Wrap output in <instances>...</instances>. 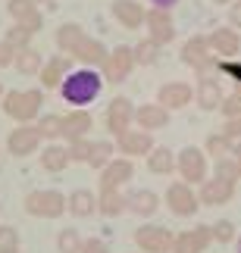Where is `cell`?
Masks as SVG:
<instances>
[{
    "label": "cell",
    "instance_id": "836d02e7",
    "mask_svg": "<svg viewBox=\"0 0 241 253\" xmlns=\"http://www.w3.org/2000/svg\"><path fill=\"white\" fill-rule=\"evenodd\" d=\"M35 125H38V131H41L44 141H63V116L47 113V116H41Z\"/></svg>",
    "mask_w": 241,
    "mask_h": 253
},
{
    "label": "cell",
    "instance_id": "52a82bcc",
    "mask_svg": "<svg viewBox=\"0 0 241 253\" xmlns=\"http://www.w3.org/2000/svg\"><path fill=\"white\" fill-rule=\"evenodd\" d=\"M135 244H138L141 253H169L172 244H176V235L163 225H141L135 231Z\"/></svg>",
    "mask_w": 241,
    "mask_h": 253
},
{
    "label": "cell",
    "instance_id": "4316f807",
    "mask_svg": "<svg viewBox=\"0 0 241 253\" xmlns=\"http://www.w3.org/2000/svg\"><path fill=\"white\" fill-rule=\"evenodd\" d=\"M125 210H129V203H125V194L119 188H100V194H97V212H103L107 219H113V216H122Z\"/></svg>",
    "mask_w": 241,
    "mask_h": 253
},
{
    "label": "cell",
    "instance_id": "ee69618b",
    "mask_svg": "<svg viewBox=\"0 0 241 253\" xmlns=\"http://www.w3.org/2000/svg\"><path fill=\"white\" fill-rule=\"evenodd\" d=\"M232 141H241V116H232V119H226V128H223Z\"/></svg>",
    "mask_w": 241,
    "mask_h": 253
},
{
    "label": "cell",
    "instance_id": "30bf717a",
    "mask_svg": "<svg viewBox=\"0 0 241 253\" xmlns=\"http://www.w3.org/2000/svg\"><path fill=\"white\" fill-rule=\"evenodd\" d=\"M213 56L216 53L210 50V41L204 35H194L182 44V63L191 66V69H197V72H207L210 66H213Z\"/></svg>",
    "mask_w": 241,
    "mask_h": 253
},
{
    "label": "cell",
    "instance_id": "277c9868",
    "mask_svg": "<svg viewBox=\"0 0 241 253\" xmlns=\"http://www.w3.org/2000/svg\"><path fill=\"white\" fill-rule=\"evenodd\" d=\"M176 172L185 184H204L207 181V153L200 147H182L176 153Z\"/></svg>",
    "mask_w": 241,
    "mask_h": 253
},
{
    "label": "cell",
    "instance_id": "d590c367",
    "mask_svg": "<svg viewBox=\"0 0 241 253\" xmlns=\"http://www.w3.org/2000/svg\"><path fill=\"white\" fill-rule=\"evenodd\" d=\"M132 50H135V63H138V66H153L160 60V44H153L150 38H144V41L135 44Z\"/></svg>",
    "mask_w": 241,
    "mask_h": 253
},
{
    "label": "cell",
    "instance_id": "7dc6e473",
    "mask_svg": "<svg viewBox=\"0 0 241 253\" xmlns=\"http://www.w3.org/2000/svg\"><path fill=\"white\" fill-rule=\"evenodd\" d=\"M232 160L238 166V178H241V141H235V150H232Z\"/></svg>",
    "mask_w": 241,
    "mask_h": 253
},
{
    "label": "cell",
    "instance_id": "d6986e66",
    "mask_svg": "<svg viewBox=\"0 0 241 253\" xmlns=\"http://www.w3.org/2000/svg\"><path fill=\"white\" fill-rule=\"evenodd\" d=\"M207 41H210V50L216 56H223V60H232V56L241 53V38H238L235 28H216Z\"/></svg>",
    "mask_w": 241,
    "mask_h": 253
},
{
    "label": "cell",
    "instance_id": "681fc988",
    "mask_svg": "<svg viewBox=\"0 0 241 253\" xmlns=\"http://www.w3.org/2000/svg\"><path fill=\"white\" fill-rule=\"evenodd\" d=\"M213 3H232V0H213Z\"/></svg>",
    "mask_w": 241,
    "mask_h": 253
},
{
    "label": "cell",
    "instance_id": "74e56055",
    "mask_svg": "<svg viewBox=\"0 0 241 253\" xmlns=\"http://www.w3.org/2000/svg\"><path fill=\"white\" fill-rule=\"evenodd\" d=\"M210 231H213V241H219V244H232L235 241V225L229 219H219L210 225Z\"/></svg>",
    "mask_w": 241,
    "mask_h": 253
},
{
    "label": "cell",
    "instance_id": "d6a6232c",
    "mask_svg": "<svg viewBox=\"0 0 241 253\" xmlns=\"http://www.w3.org/2000/svg\"><path fill=\"white\" fill-rule=\"evenodd\" d=\"M232 150H235V141L229 138L226 131H219V134H210V138H207V147H204V153H207V157H213V160L232 157Z\"/></svg>",
    "mask_w": 241,
    "mask_h": 253
},
{
    "label": "cell",
    "instance_id": "ac0fdd59",
    "mask_svg": "<svg viewBox=\"0 0 241 253\" xmlns=\"http://www.w3.org/2000/svg\"><path fill=\"white\" fill-rule=\"evenodd\" d=\"M38 0H9L6 3V13L16 19V22H22L25 28H32V32H41V25H44V16H41V9L35 6Z\"/></svg>",
    "mask_w": 241,
    "mask_h": 253
},
{
    "label": "cell",
    "instance_id": "83f0119b",
    "mask_svg": "<svg viewBox=\"0 0 241 253\" xmlns=\"http://www.w3.org/2000/svg\"><path fill=\"white\" fill-rule=\"evenodd\" d=\"M194 97H197V106H200V110H219L226 94H223V87H219L216 79H200Z\"/></svg>",
    "mask_w": 241,
    "mask_h": 253
},
{
    "label": "cell",
    "instance_id": "603a6c76",
    "mask_svg": "<svg viewBox=\"0 0 241 253\" xmlns=\"http://www.w3.org/2000/svg\"><path fill=\"white\" fill-rule=\"evenodd\" d=\"M72 72V63H69V56H53V60H47L41 66V72H38V79H41L44 87H60L63 79Z\"/></svg>",
    "mask_w": 241,
    "mask_h": 253
},
{
    "label": "cell",
    "instance_id": "4dcf8cb0",
    "mask_svg": "<svg viewBox=\"0 0 241 253\" xmlns=\"http://www.w3.org/2000/svg\"><path fill=\"white\" fill-rule=\"evenodd\" d=\"M116 153V141H91V153H88V166L91 169H103Z\"/></svg>",
    "mask_w": 241,
    "mask_h": 253
},
{
    "label": "cell",
    "instance_id": "7402d4cb",
    "mask_svg": "<svg viewBox=\"0 0 241 253\" xmlns=\"http://www.w3.org/2000/svg\"><path fill=\"white\" fill-rule=\"evenodd\" d=\"M113 16L122 28H141L147 19V9L138 0H113Z\"/></svg>",
    "mask_w": 241,
    "mask_h": 253
},
{
    "label": "cell",
    "instance_id": "f6af8a7d",
    "mask_svg": "<svg viewBox=\"0 0 241 253\" xmlns=\"http://www.w3.org/2000/svg\"><path fill=\"white\" fill-rule=\"evenodd\" d=\"M229 25L241 28V0H232V3H229Z\"/></svg>",
    "mask_w": 241,
    "mask_h": 253
},
{
    "label": "cell",
    "instance_id": "3957f363",
    "mask_svg": "<svg viewBox=\"0 0 241 253\" xmlns=\"http://www.w3.org/2000/svg\"><path fill=\"white\" fill-rule=\"evenodd\" d=\"M25 212L35 219H60L66 212V194L53 188H38L25 194Z\"/></svg>",
    "mask_w": 241,
    "mask_h": 253
},
{
    "label": "cell",
    "instance_id": "5b68a950",
    "mask_svg": "<svg viewBox=\"0 0 241 253\" xmlns=\"http://www.w3.org/2000/svg\"><path fill=\"white\" fill-rule=\"evenodd\" d=\"M166 207H169L172 216L191 219L200 210V197L194 194V184H185V181L169 184V188H166Z\"/></svg>",
    "mask_w": 241,
    "mask_h": 253
},
{
    "label": "cell",
    "instance_id": "d4e9b609",
    "mask_svg": "<svg viewBox=\"0 0 241 253\" xmlns=\"http://www.w3.org/2000/svg\"><path fill=\"white\" fill-rule=\"evenodd\" d=\"M72 56L94 69V66H103V60H107V47H103L97 38H88V35H85V38H82V44L72 50Z\"/></svg>",
    "mask_w": 241,
    "mask_h": 253
},
{
    "label": "cell",
    "instance_id": "5bb4252c",
    "mask_svg": "<svg viewBox=\"0 0 241 253\" xmlns=\"http://www.w3.org/2000/svg\"><path fill=\"white\" fill-rule=\"evenodd\" d=\"M144 25H147V38L153 44H169L172 38H176V22H172L169 9H147V19H144Z\"/></svg>",
    "mask_w": 241,
    "mask_h": 253
},
{
    "label": "cell",
    "instance_id": "8d00e7d4",
    "mask_svg": "<svg viewBox=\"0 0 241 253\" xmlns=\"http://www.w3.org/2000/svg\"><path fill=\"white\" fill-rule=\"evenodd\" d=\"M56 250H60V253H79L82 250L79 228H63L60 235H56Z\"/></svg>",
    "mask_w": 241,
    "mask_h": 253
},
{
    "label": "cell",
    "instance_id": "60d3db41",
    "mask_svg": "<svg viewBox=\"0 0 241 253\" xmlns=\"http://www.w3.org/2000/svg\"><path fill=\"white\" fill-rule=\"evenodd\" d=\"M88 153H91V141L88 138L69 141V160L72 163H88Z\"/></svg>",
    "mask_w": 241,
    "mask_h": 253
},
{
    "label": "cell",
    "instance_id": "4fadbf2b",
    "mask_svg": "<svg viewBox=\"0 0 241 253\" xmlns=\"http://www.w3.org/2000/svg\"><path fill=\"white\" fill-rule=\"evenodd\" d=\"M135 178V160L129 157H113L107 166L100 169V188H125Z\"/></svg>",
    "mask_w": 241,
    "mask_h": 253
},
{
    "label": "cell",
    "instance_id": "ba28073f",
    "mask_svg": "<svg viewBox=\"0 0 241 253\" xmlns=\"http://www.w3.org/2000/svg\"><path fill=\"white\" fill-rule=\"evenodd\" d=\"M135 50L132 47H116V50H110L107 53V60H103V79H107L110 84H119V82H125L132 75V69H135Z\"/></svg>",
    "mask_w": 241,
    "mask_h": 253
},
{
    "label": "cell",
    "instance_id": "8992f818",
    "mask_svg": "<svg viewBox=\"0 0 241 253\" xmlns=\"http://www.w3.org/2000/svg\"><path fill=\"white\" fill-rule=\"evenodd\" d=\"M41 131H38V125L35 122H22L19 128L9 131V138H6V150H9V157H32V153L41 150Z\"/></svg>",
    "mask_w": 241,
    "mask_h": 253
},
{
    "label": "cell",
    "instance_id": "bcb514c9",
    "mask_svg": "<svg viewBox=\"0 0 241 253\" xmlns=\"http://www.w3.org/2000/svg\"><path fill=\"white\" fill-rule=\"evenodd\" d=\"M13 60H16V50H13V47H6L3 41H0V66H9Z\"/></svg>",
    "mask_w": 241,
    "mask_h": 253
},
{
    "label": "cell",
    "instance_id": "f546056e",
    "mask_svg": "<svg viewBox=\"0 0 241 253\" xmlns=\"http://www.w3.org/2000/svg\"><path fill=\"white\" fill-rule=\"evenodd\" d=\"M82 38H85V32H82V25H75V22H66L63 28H56V47H60L63 53H72L75 47L82 44Z\"/></svg>",
    "mask_w": 241,
    "mask_h": 253
},
{
    "label": "cell",
    "instance_id": "816d5d0a",
    "mask_svg": "<svg viewBox=\"0 0 241 253\" xmlns=\"http://www.w3.org/2000/svg\"><path fill=\"white\" fill-rule=\"evenodd\" d=\"M238 253H241V235H238Z\"/></svg>",
    "mask_w": 241,
    "mask_h": 253
},
{
    "label": "cell",
    "instance_id": "9c48e42d",
    "mask_svg": "<svg viewBox=\"0 0 241 253\" xmlns=\"http://www.w3.org/2000/svg\"><path fill=\"white\" fill-rule=\"evenodd\" d=\"M132 119H135V106L129 97H113L107 103V116H103V122H107V131L113 138H119L122 131L132 128Z\"/></svg>",
    "mask_w": 241,
    "mask_h": 253
},
{
    "label": "cell",
    "instance_id": "ffe728a7",
    "mask_svg": "<svg viewBox=\"0 0 241 253\" xmlns=\"http://www.w3.org/2000/svg\"><path fill=\"white\" fill-rule=\"evenodd\" d=\"M135 122H138V128H144V131L166 128L169 125V110L160 106V103H141L138 110H135Z\"/></svg>",
    "mask_w": 241,
    "mask_h": 253
},
{
    "label": "cell",
    "instance_id": "f35d334b",
    "mask_svg": "<svg viewBox=\"0 0 241 253\" xmlns=\"http://www.w3.org/2000/svg\"><path fill=\"white\" fill-rule=\"evenodd\" d=\"M219 113L226 116V119H232V116H241V84L235 87L232 94L223 97V106H219Z\"/></svg>",
    "mask_w": 241,
    "mask_h": 253
},
{
    "label": "cell",
    "instance_id": "f907efd6",
    "mask_svg": "<svg viewBox=\"0 0 241 253\" xmlns=\"http://www.w3.org/2000/svg\"><path fill=\"white\" fill-rule=\"evenodd\" d=\"M0 100H3V84H0Z\"/></svg>",
    "mask_w": 241,
    "mask_h": 253
},
{
    "label": "cell",
    "instance_id": "c3c4849f",
    "mask_svg": "<svg viewBox=\"0 0 241 253\" xmlns=\"http://www.w3.org/2000/svg\"><path fill=\"white\" fill-rule=\"evenodd\" d=\"M176 3H179V0H153V6H157V9H172Z\"/></svg>",
    "mask_w": 241,
    "mask_h": 253
},
{
    "label": "cell",
    "instance_id": "7c38bea8",
    "mask_svg": "<svg viewBox=\"0 0 241 253\" xmlns=\"http://www.w3.org/2000/svg\"><path fill=\"white\" fill-rule=\"evenodd\" d=\"M235 184L232 178H223V175H213V178H207L204 184H200V207H223V203H229L235 197Z\"/></svg>",
    "mask_w": 241,
    "mask_h": 253
},
{
    "label": "cell",
    "instance_id": "44dd1931",
    "mask_svg": "<svg viewBox=\"0 0 241 253\" xmlns=\"http://www.w3.org/2000/svg\"><path fill=\"white\" fill-rule=\"evenodd\" d=\"M125 203H129V210L141 219H150L153 212L160 210V197H157V191H150V188H135L132 194H125Z\"/></svg>",
    "mask_w": 241,
    "mask_h": 253
},
{
    "label": "cell",
    "instance_id": "7a4b0ae2",
    "mask_svg": "<svg viewBox=\"0 0 241 253\" xmlns=\"http://www.w3.org/2000/svg\"><path fill=\"white\" fill-rule=\"evenodd\" d=\"M3 113L9 119H16L19 125L22 122H35L38 116H41V106H44V94L41 91H6L3 100Z\"/></svg>",
    "mask_w": 241,
    "mask_h": 253
},
{
    "label": "cell",
    "instance_id": "1f68e13d",
    "mask_svg": "<svg viewBox=\"0 0 241 253\" xmlns=\"http://www.w3.org/2000/svg\"><path fill=\"white\" fill-rule=\"evenodd\" d=\"M13 66L19 69V75H38V72H41V66H44V60H41V53H38V50L25 47V50H19V53H16Z\"/></svg>",
    "mask_w": 241,
    "mask_h": 253
},
{
    "label": "cell",
    "instance_id": "484cf974",
    "mask_svg": "<svg viewBox=\"0 0 241 253\" xmlns=\"http://www.w3.org/2000/svg\"><path fill=\"white\" fill-rule=\"evenodd\" d=\"M69 163H72V160H69V144L50 141V144L41 150V166H44L47 172H63Z\"/></svg>",
    "mask_w": 241,
    "mask_h": 253
},
{
    "label": "cell",
    "instance_id": "f5cc1de1",
    "mask_svg": "<svg viewBox=\"0 0 241 253\" xmlns=\"http://www.w3.org/2000/svg\"><path fill=\"white\" fill-rule=\"evenodd\" d=\"M38 3H41V0H38Z\"/></svg>",
    "mask_w": 241,
    "mask_h": 253
},
{
    "label": "cell",
    "instance_id": "6da1fadb",
    "mask_svg": "<svg viewBox=\"0 0 241 253\" xmlns=\"http://www.w3.org/2000/svg\"><path fill=\"white\" fill-rule=\"evenodd\" d=\"M100 91H103V75L94 72L91 66L69 72L63 79V84H60V97L72 106V110H88V103L97 100Z\"/></svg>",
    "mask_w": 241,
    "mask_h": 253
},
{
    "label": "cell",
    "instance_id": "ab89813d",
    "mask_svg": "<svg viewBox=\"0 0 241 253\" xmlns=\"http://www.w3.org/2000/svg\"><path fill=\"white\" fill-rule=\"evenodd\" d=\"M19 250V231L13 225H0V253H16Z\"/></svg>",
    "mask_w": 241,
    "mask_h": 253
},
{
    "label": "cell",
    "instance_id": "9a60e30c",
    "mask_svg": "<svg viewBox=\"0 0 241 253\" xmlns=\"http://www.w3.org/2000/svg\"><path fill=\"white\" fill-rule=\"evenodd\" d=\"M210 244H213L210 225H197V228H188L182 235H176V244H172L169 253H204Z\"/></svg>",
    "mask_w": 241,
    "mask_h": 253
},
{
    "label": "cell",
    "instance_id": "e0dca14e",
    "mask_svg": "<svg viewBox=\"0 0 241 253\" xmlns=\"http://www.w3.org/2000/svg\"><path fill=\"white\" fill-rule=\"evenodd\" d=\"M94 128V116L88 110H72L63 116V141H79V138H88V131Z\"/></svg>",
    "mask_w": 241,
    "mask_h": 253
},
{
    "label": "cell",
    "instance_id": "e575fe53",
    "mask_svg": "<svg viewBox=\"0 0 241 253\" xmlns=\"http://www.w3.org/2000/svg\"><path fill=\"white\" fill-rule=\"evenodd\" d=\"M32 35H35L32 28H25L22 22H16L13 28H6V35H3V44H6V47H13V50L19 53V50H25V47L32 44Z\"/></svg>",
    "mask_w": 241,
    "mask_h": 253
},
{
    "label": "cell",
    "instance_id": "8fae6325",
    "mask_svg": "<svg viewBox=\"0 0 241 253\" xmlns=\"http://www.w3.org/2000/svg\"><path fill=\"white\" fill-rule=\"evenodd\" d=\"M153 147H157V144H153L150 131H144V128H129L116 138V153H122V157H129V160L147 157Z\"/></svg>",
    "mask_w": 241,
    "mask_h": 253
},
{
    "label": "cell",
    "instance_id": "b9f144b4",
    "mask_svg": "<svg viewBox=\"0 0 241 253\" xmlns=\"http://www.w3.org/2000/svg\"><path fill=\"white\" fill-rule=\"evenodd\" d=\"M216 175H223V178H232V181H238V166H235V160H232V157H223V160H216Z\"/></svg>",
    "mask_w": 241,
    "mask_h": 253
},
{
    "label": "cell",
    "instance_id": "2e32d148",
    "mask_svg": "<svg viewBox=\"0 0 241 253\" xmlns=\"http://www.w3.org/2000/svg\"><path fill=\"white\" fill-rule=\"evenodd\" d=\"M194 100V87L188 82H166L157 91V103L166 106V110H182V106H188Z\"/></svg>",
    "mask_w": 241,
    "mask_h": 253
},
{
    "label": "cell",
    "instance_id": "7bdbcfd3",
    "mask_svg": "<svg viewBox=\"0 0 241 253\" xmlns=\"http://www.w3.org/2000/svg\"><path fill=\"white\" fill-rule=\"evenodd\" d=\"M79 253H110V244H107V241H100V238H85Z\"/></svg>",
    "mask_w": 241,
    "mask_h": 253
},
{
    "label": "cell",
    "instance_id": "f1b7e54d",
    "mask_svg": "<svg viewBox=\"0 0 241 253\" xmlns=\"http://www.w3.org/2000/svg\"><path fill=\"white\" fill-rule=\"evenodd\" d=\"M147 169L153 175H172L176 172V153L169 147H153L147 153Z\"/></svg>",
    "mask_w": 241,
    "mask_h": 253
},
{
    "label": "cell",
    "instance_id": "cb8c5ba5",
    "mask_svg": "<svg viewBox=\"0 0 241 253\" xmlns=\"http://www.w3.org/2000/svg\"><path fill=\"white\" fill-rule=\"evenodd\" d=\"M66 212H72L75 219L94 216V212H97V194H91V191H85V188L72 191L69 197H66Z\"/></svg>",
    "mask_w": 241,
    "mask_h": 253
}]
</instances>
